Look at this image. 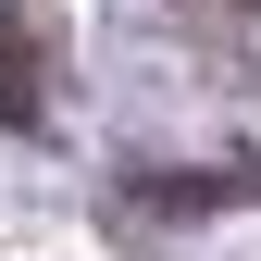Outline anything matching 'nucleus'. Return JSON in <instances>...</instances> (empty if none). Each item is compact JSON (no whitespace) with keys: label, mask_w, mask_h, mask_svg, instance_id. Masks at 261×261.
<instances>
[{"label":"nucleus","mask_w":261,"mask_h":261,"mask_svg":"<svg viewBox=\"0 0 261 261\" xmlns=\"http://www.w3.org/2000/svg\"><path fill=\"white\" fill-rule=\"evenodd\" d=\"M0 112L25 137L50 124V38H38V13H0Z\"/></svg>","instance_id":"1"},{"label":"nucleus","mask_w":261,"mask_h":261,"mask_svg":"<svg viewBox=\"0 0 261 261\" xmlns=\"http://www.w3.org/2000/svg\"><path fill=\"white\" fill-rule=\"evenodd\" d=\"M237 13H261V0H237Z\"/></svg>","instance_id":"2"}]
</instances>
